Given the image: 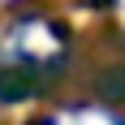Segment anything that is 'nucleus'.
I'll return each instance as SVG.
<instances>
[{
  "label": "nucleus",
  "instance_id": "nucleus-1",
  "mask_svg": "<svg viewBox=\"0 0 125 125\" xmlns=\"http://www.w3.org/2000/svg\"><path fill=\"white\" fill-rule=\"evenodd\" d=\"M73 125H104V121H99V116H78Z\"/></svg>",
  "mask_w": 125,
  "mask_h": 125
}]
</instances>
